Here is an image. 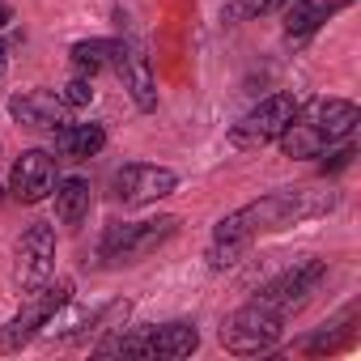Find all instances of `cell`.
<instances>
[{"label": "cell", "mask_w": 361, "mask_h": 361, "mask_svg": "<svg viewBox=\"0 0 361 361\" xmlns=\"http://www.w3.org/2000/svg\"><path fill=\"white\" fill-rule=\"evenodd\" d=\"M281 331H285V319H281L276 310L251 302V306H243V310H234V314L226 319V327H221V344H226L230 353H238V357H255V353L276 348Z\"/></svg>", "instance_id": "cell-1"}, {"label": "cell", "mask_w": 361, "mask_h": 361, "mask_svg": "<svg viewBox=\"0 0 361 361\" xmlns=\"http://www.w3.org/2000/svg\"><path fill=\"white\" fill-rule=\"evenodd\" d=\"M73 298V281L64 276V281H56V285H39V289H30V302L5 323V331H0V348L5 353H13V348H22L39 327H47L51 323V314L64 306Z\"/></svg>", "instance_id": "cell-2"}, {"label": "cell", "mask_w": 361, "mask_h": 361, "mask_svg": "<svg viewBox=\"0 0 361 361\" xmlns=\"http://www.w3.org/2000/svg\"><path fill=\"white\" fill-rule=\"evenodd\" d=\"M293 115H298L293 94H272V98H264V102H259L243 123H234L230 145H234V149H259V145L276 140V136L293 123Z\"/></svg>", "instance_id": "cell-3"}, {"label": "cell", "mask_w": 361, "mask_h": 361, "mask_svg": "<svg viewBox=\"0 0 361 361\" xmlns=\"http://www.w3.org/2000/svg\"><path fill=\"white\" fill-rule=\"evenodd\" d=\"M174 230H178L174 217H161V221H115L106 230V238H102V259H136V255H149Z\"/></svg>", "instance_id": "cell-4"}, {"label": "cell", "mask_w": 361, "mask_h": 361, "mask_svg": "<svg viewBox=\"0 0 361 361\" xmlns=\"http://www.w3.org/2000/svg\"><path fill=\"white\" fill-rule=\"evenodd\" d=\"M323 272H327V268H323L319 259H310V264H302V268H293V272L276 276L272 285H264V289L255 293V302H259V306H268V310H276L281 319H289L293 310H302V306L310 302V293L319 289Z\"/></svg>", "instance_id": "cell-5"}, {"label": "cell", "mask_w": 361, "mask_h": 361, "mask_svg": "<svg viewBox=\"0 0 361 361\" xmlns=\"http://www.w3.org/2000/svg\"><path fill=\"white\" fill-rule=\"evenodd\" d=\"M56 192V157L43 149H26L9 170V196L18 204H39Z\"/></svg>", "instance_id": "cell-6"}, {"label": "cell", "mask_w": 361, "mask_h": 361, "mask_svg": "<svg viewBox=\"0 0 361 361\" xmlns=\"http://www.w3.org/2000/svg\"><path fill=\"white\" fill-rule=\"evenodd\" d=\"M51 268H56V230L47 221H35L18 243V281H22V289L47 285Z\"/></svg>", "instance_id": "cell-7"}, {"label": "cell", "mask_w": 361, "mask_h": 361, "mask_svg": "<svg viewBox=\"0 0 361 361\" xmlns=\"http://www.w3.org/2000/svg\"><path fill=\"white\" fill-rule=\"evenodd\" d=\"M174 170L166 166H145V161H128L119 174H115V196L123 204H145V200H161L174 192Z\"/></svg>", "instance_id": "cell-8"}, {"label": "cell", "mask_w": 361, "mask_h": 361, "mask_svg": "<svg viewBox=\"0 0 361 361\" xmlns=\"http://www.w3.org/2000/svg\"><path fill=\"white\" fill-rule=\"evenodd\" d=\"M9 115L26 128H39V132H60L68 123V106L60 94H47V90H30V94H18L9 102Z\"/></svg>", "instance_id": "cell-9"}, {"label": "cell", "mask_w": 361, "mask_h": 361, "mask_svg": "<svg viewBox=\"0 0 361 361\" xmlns=\"http://www.w3.org/2000/svg\"><path fill=\"white\" fill-rule=\"evenodd\" d=\"M302 119L331 145V140H344V136L361 123V111H357L353 102H344V98H314Z\"/></svg>", "instance_id": "cell-10"}, {"label": "cell", "mask_w": 361, "mask_h": 361, "mask_svg": "<svg viewBox=\"0 0 361 361\" xmlns=\"http://www.w3.org/2000/svg\"><path fill=\"white\" fill-rule=\"evenodd\" d=\"M119 73H123V85L132 90L136 106H140V111H153V106H157V85H153V73H149V56H145L140 47H123Z\"/></svg>", "instance_id": "cell-11"}, {"label": "cell", "mask_w": 361, "mask_h": 361, "mask_svg": "<svg viewBox=\"0 0 361 361\" xmlns=\"http://www.w3.org/2000/svg\"><path fill=\"white\" fill-rule=\"evenodd\" d=\"M344 5H348V0H293V5L285 9V30L289 35H310V30H319Z\"/></svg>", "instance_id": "cell-12"}, {"label": "cell", "mask_w": 361, "mask_h": 361, "mask_svg": "<svg viewBox=\"0 0 361 361\" xmlns=\"http://www.w3.org/2000/svg\"><path fill=\"white\" fill-rule=\"evenodd\" d=\"M119 60H123V43H115V39H90V43L73 47V64L85 77H94L102 68H119Z\"/></svg>", "instance_id": "cell-13"}, {"label": "cell", "mask_w": 361, "mask_h": 361, "mask_svg": "<svg viewBox=\"0 0 361 361\" xmlns=\"http://www.w3.org/2000/svg\"><path fill=\"white\" fill-rule=\"evenodd\" d=\"M106 145V132H102V123H64L60 132H56V149L64 153V157H90V153H98Z\"/></svg>", "instance_id": "cell-14"}, {"label": "cell", "mask_w": 361, "mask_h": 361, "mask_svg": "<svg viewBox=\"0 0 361 361\" xmlns=\"http://www.w3.org/2000/svg\"><path fill=\"white\" fill-rule=\"evenodd\" d=\"M56 213H60L64 226L85 221V213H90V183L85 178H64V183H56Z\"/></svg>", "instance_id": "cell-15"}, {"label": "cell", "mask_w": 361, "mask_h": 361, "mask_svg": "<svg viewBox=\"0 0 361 361\" xmlns=\"http://www.w3.org/2000/svg\"><path fill=\"white\" fill-rule=\"evenodd\" d=\"M276 140H281V149H285L289 157H319V153L327 149V140H323L306 119H298V115H293V123H289Z\"/></svg>", "instance_id": "cell-16"}, {"label": "cell", "mask_w": 361, "mask_h": 361, "mask_svg": "<svg viewBox=\"0 0 361 361\" xmlns=\"http://www.w3.org/2000/svg\"><path fill=\"white\" fill-rule=\"evenodd\" d=\"M60 98H64V106H90V102H94V85H90V77H85V73L73 77V81L60 90Z\"/></svg>", "instance_id": "cell-17"}, {"label": "cell", "mask_w": 361, "mask_h": 361, "mask_svg": "<svg viewBox=\"0 0 361 361\" xmlns=\"http://www.w3.org/2000/svg\"><path fill=\"white\" fill-rule=\"evenodd\" d=\"M281 5H289V0H238V5H230L226 18H259V13H272Z\"/></svg>", "instance_id": "cell-18"}, {"label": "cell", "mask_w": 361, "mask_h": 361, "mask_svg": "<svg viewBox=\"0 0 361 361\" xmlns=\"http://www.w3.org/2000/svg\"><path fill=\"white\" fill-rule=\"evenodd\" d=\"M348 161H353V149H340V153H331V161H323V170H340Z\"/></svg>", "instance_id": "cell-19"}, {"label": "cell", "mask_w": 361, "mask_h": 361, "mask_svg": "<svg viewBox=\"0 0 361 361\" xmlns=\"http://www.w3.org/2000/svg\"><path fill=\"white\" fill-rule=\"evenodd\" d=\"M9 22H13V9H9V5H0V30H5Z\"/></svg>", "instance_id": "cell-20"}, {"label": "cell", "mask_w": 361, "mask_h": 361, "mask_svg": "<svg viewBox=\"0 0 361 361\" xmlns=\"http://www.w3.org/2000/svg\"><path fill=\"white\" fill-rule=\"evenodd\" d=\"M5 68H9V47L0 43V73H5Z\"/></svg>", "instance_id": "cell-21"}]
</instances>
